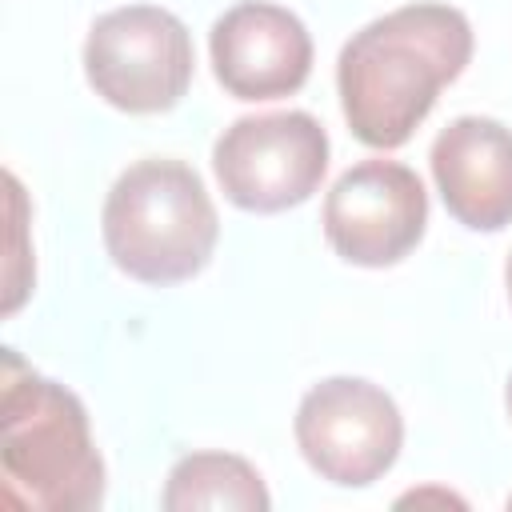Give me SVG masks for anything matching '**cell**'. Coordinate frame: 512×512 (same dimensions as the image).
<instances>
[{"label": "cell", "instance_id": "7c38bea8", "mask_svg": "<svg viewBox=\"0 0 512 512\" xmlns=\"http://www.w3.org/2000/svg\"><path fill=\"white\" fill-rule=\"evenodd\" d=\"M504 404H508V416H512V376H508V388H504Z\"/></svg>", "mask_w": 512, "mask_h": 512}, {"label": "cell", "instance_id": "277c9868", "mask_svg": "<svg viewBox=\"0 0 512 512\" xmlns=\"http://www.w3.org/2000/svg\"><path fill=\"white\" fill-rule=\"evenodd\" d=\"M196 52L180 16L160 4H124L92 20L84 40V76L100 100L120 112L152 116L184 100Z\"/></svg>", "mask_w": 512, "mask_h": 512}, {"label": "cell", "instance_id": "3957f363", "mask_svg": "<svg viewBox=\"0 0 512 512\" xmlns=\"http://www.w3.org/2000/svg\"><path fill=\"white\" fill-rule=\"evenodd\" d=\"M100 232L124 276L164 288L204 272L220 240V216L196 168L148 156L128 164L108 188Z\"/></svg>", "mask_w": 512, "mask_h": 512}, {"label": "cell", "instance_id": "9c48e42d", "mask_svg": "<svg viewBox=\"0 0 512 512\" xmlns=\"http://www.w3.org/2000/svg\"><path fill=\"white\" fill-rule=\"evenodd\" d=\"M448 216L472 232L512 224V128L492 116L448 120L428 152Z\"/></svg>", "mask_w": 512, "mask_h": 512}, {"label": "cell", "instance_id": "8fae6325", "mask_svg": "<svg viewBox=\"0 0 512 512\" xmlns=\"http://www.w3.org/2000/svg\"><path fill=\"white\" fill-rule=\"evenodd\" d=\"M504 288H508V304H512V256H508V264H504Z\"/></svg>", "mask_w": 512, "mask_h": 512}, {"label": "cell", "instance_id": "30bf717a", "mask_svg": "<svg viewBox=\"0 0 512 512\" xmlns=\"http://www.w3.org/2000/svg\"><path fill=\"white\" fill-rule=\"evenodd\" d=\"M160 504L168 512H192V508H236V512H264L272 508V496L264 488V476L232 452H188L172 464L164 480Z\"/></svg>", "mask_w": 512, "mask_h": 512}, {"label": "cell", "instance_id": "52a82bcc", "mask_svg": "<svg viewBox=\"0 0 512 512\" xmlns=\"http://www.w3.org/2000/svg\"><path fill=\"white\" fill-rule=\"evenodd\" d=\"M324 240L356 268L400 264L428 228V192L400 160H360L324 196Z\"/></svg>", "mask_w": 512, "mask_h": 512}, {"label": "cell", "instance_id": "ba28073f", "mask_svg": "<svg viewBox=\"0 0 512 512\" xmlns=\"http://www.w3.org/2000/svg\"><path fill=\"white\" fill-rule=\"evenodd\" d=\"M212 72L236 100H280L312 72V36L296 12L272 0H240L208 32Z\"/></svg>", "mask_w": 512, "mask_h": 512}, {"label": "cell", "instance_id": "6da1fadb", "mask_svg": "<svg viewBox=\"0 0 512 512\" xmlns=\"http://www.w3.org/2000/svg\"><path fill=\"white\" fill-rule=\"evenodd\" d=\"M472 60V24L460 8L420 0L392 8L348 36L336 60L340 108L368 148H400Z\"/></svg>", "mask_w": 512, "mask_h": 512}, {"label": "cell", "instance_id": "8992f818", "mask_svg": "<svg viewBox=\"0 0 512 512\" xmlns=\"http://www.w3.org/2000/svg\"><path fill=\"white\" fill-rule=\"evenodd\" d=\"M292 432L308 468L336 488L376 484L404 444L396 400L364 376H328L312 384L296 408Z\"/></svg>", "mask_w": 512, "mask_h": 512}, {"label": "cell", "instance_id": "5b68a950", "mask_svg": "<svg viewBox=\"0 0 512 512\" xmlns=\"http://www.w3.org/2000/svg\"><path fill=\"white\" fill-rule=\"evenodd\" d=\"M220 192L244 212H284L304 204L328 172V132L312 112H260L232 120L212 144Z\"/></svg>", "mask_w": 512, "mask_h": 512}, {"label": "cell", "instance_id": "7a4b0ae2", "mask_svg": "<svg viewBox=\"0 0 512 512\" xmlns=\"http://www.w3.org/2000/svg\"><path fill=\"white\" fill-rule=\"evenodd\" d=\"M4 500L36 512H88L104 500V460L80 396L32 372L12 348L0 376Z\"/></svg>", "mask_w": 512, "mask_h": 512}]
</instances>
